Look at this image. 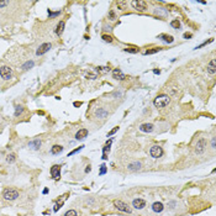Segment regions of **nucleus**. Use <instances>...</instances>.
I'll return each instance as SVG.
<instances>
[{
	"label": "nucleus",
	"instance_id": "nucleus-1",
	"mask_svg": "<svg viewBox=\"0 0 216 216\" xmlns=\"http://www.w3.org/2000/svg\"><path fill=\"white\" fill-rule=\"evenodd\" d=\"M19 192L14 188H7L3 192V198L7 201H12V200H16L19 198Z\"/></svg>",
	"mask_w": 216,
	"mask_h": 216
},
{
	"label": "nucleus",
	"instance_id": "nucleus-2",
	"mask_svg": "<svg viewBox=\"0 0 216 216\" xmlns=\"http://www.w3.org/2000/svg\"><path fill=\"white\" fill-rule=\"evenodd\" d=\"M169 103H171V98L165 94L158 95V97L153 100V104H155L156 107H164V106H167Z\"/></svg>",
	"mask_w": 216,
	"mask_h": 216
},
{
	"label": "nucleus",
	"instance_id": "nucleus-3",
	"mask_svg": "<svg viewBox=\"0 0 216 216\" xmlns=\"http://www.w3.org/2000/svg\"><path fill=\"white\" fill-rule=\"evenodd\" d=\"M0 77H1L4 80H10L12 78L11 68L7 67V65H3V67H0Z\"/></svg>",
	"mask_w": 216,
	"mask_h": 216
},
{
	"label": "nucleus",
	"instance_id": "nucleus-4",
	"mask_svg": "<svg viewBox=\"0 0 216 216\" xmlns=\"http://www.w3.org/2000/svg\"><path fill=\"white\" fill-rule=\"evenodd\" d=\"M115 207L119 211H122V213H127V214H131V207L128 206L126 203H124L121 200H115L114 203Z\"/></svg>",
	"mask_w": 216,
	"mask_h": 216
},
{
	"label": "nucleus",
	"instance_id": "nucleus-5",
	"mask_svg": "<svg viewBox=\"0 0 216 216\" xmlns=\"http://www.w3.org/2000/svg\"><path fill=\"white\" fill-rule=\"evenodd\" d=\"M149 155H151V157H153V158H159V157L163 156V149L159 146H153L149 149Z\"/></svg>",
	"mask_w": 216,
	"mask_h": 216
},
{
	"label": "nucleus",
	"instance_id": "nucleus-6",
	"mask_svg": "<svg viewBox=\"0 0 216 216\" xmlns=\"http://www.w3.org/2000/svg\"><path fill=\"white\" fill-rule=\"evenodd\" d=\"M205 148H206V140L205 138H200L198 141L196 146H195V152H196L198 155H201V153L205 151Z\"/></svg>",
	"mask_w": 216,
	"mask_h": 216
},
{
	"label": "nucleus",
	"instance_id": "nucleus-7",
	"mask_svg": "<svg viewBox=\"0 0 216 216\" xmlns=\"http://www.w3.org/2000/svg\"><path fill=\"white\" fill-rule=\"evenodd\" d=\"M131 5L134 6V9L136 10H140V11H143V10H146L147 9V4L146 1H142V0H134V1H131Z\"/></svg>",
	"mask_w": 216,
	"mask_h": 216
},
{
	"label": "nucleus",
	"instance_id": "nucleus-8",
	"mask_svg": "<svg viewBox=\"0 0 216 216\" xmlns=\"http://www.w3.org/2000/svg\"><path fill=\"white\" fill-rule=\"evenodd\" d=\"M51 48H52V45L51 43H42L38 48H37L36 55L37 56H42V55H45V53H47Z\"/></svg>",
	"mask_w": 216,
	"mask_h": 216
},
{
	"label": "nucleus",
	"instance_id": "nucleus-9",
	"mask_svg": "<svg viewBox=\"0 0 216 216\" xmlns=\"http://www.w3.org/2000/svg\"><path fill=\"white\" fill-rule=\"evenodd\" d=\"M51 177L55 180L59 179V178H61V165H58V164L52 165V168H51Z\"/></svg>",
	"mask_w": 216,
	"mask_h": 216
},
{
	"label": "nucleus",
	"instance_id": "nucleus-10",
	"mask_svg": "<svg viewBox=\"0 0 216 216\" xmlns=\"http://www.w3.org/2000/svg\"><path fill=\"white\" fill-rule=\"evenodd\" d=\"M132 206H134L135 209H137V210H142L143 207L146 206V201H144L143 199H140V198L134 199V201H132Z\"/></svg>",
	"mask_w": 216,
	"mask_h": 216
},
{
	"label": "nucleus",
	"instance_id": "nucleus-11",
	"mask_svg": "<svg viewBox=\"0 0 216 216\" xmlns=\"http://www.w3.org/2000/svg\"><path fill=\"white\" fill-rule=\"evenodd\" d=\"M113 78L116 80H124L126 78V76L121 72V69H119V68H116L113 70Z\"/></svg>",
	"mask_w": 216,
	"mask_h": 216
},
{
	"label": "nucleus",
	"instance_id": "nucleus-12",
	"mask_svg": "<svg viewBox=\"0 0 216 216\" xmlns=\"http://www.w3.org/2000/svg\"><path fill=\"white\" fill-rule=\"evenodd\" d=\"M41 144H42V142H41V140L38 138H35L28 142V147H30L31 149H35V151H37V149H40Z\"/></svg>",
	"mask_w": 216,
	"mask_h": 216
},
{
	"label": "nucleus",
	"instance_id": "nucleus-13",
	"mask_svg": "<svg viewBox=\"0 0 216 216\" xmlns=\"http://www.w3.org/2000/svg\"><path fill=\"white\" fill-rule=\"evenodd\" d=\"M86 136H88V130H86V128H80L76 134V140H78V141L84 140Z\"/></svg>",
	"mask_w": 216,
	"mask_h": 216
},
{
	"label": "nucleus",
	"instance_id": "nucleus-14",
	"mask_svg": "<svg viewBox=\"0 0 216 216\" xmlns=\"http://www.w3.org/2000/svg\"><path fill=\"white\" fill-rule=\"evenodd\" d=\"M215 64H216V61H215V59H211V61L209 62V64H207V68H206V70H207V73H209V74H215V73H216V67H215Z\"/></svg>",
	"mask_w": 216,
	"mask_h": 216
},
{
	"label": "nucleus",
	"instance_id": "nucleus-15",
	"mask_svg": "<svg viewBox=\"0 0 216 216\" xmlns=\"http://www.w3.org/2000/svg\"><path fill=\"white\" fill-rule=\"evenodd\" d=\"M152 210L155 211V213L159 214V213H162V211L164 210V206H163V204H162V203H159V201H156L155 204L152 205Z\"/></svg>",
	"mask_w": 216,
	"mask_h": 216
},
{
	"label": "nucleus",
	"instance_id": "nucleus-16",
	"mask_svg": "<svg viewBox=\"0 0 216 216\" xmlns=\"http://www.w3.org/2000/svg\"><path fill=\"white\" fill-rule=\"evenodd\" d=\"M140 131L142 132H152L153 131V125L152 124H142L140 126Z\"/></svg>",
	"mask_w": 216,
	"mask_h": 216
},
{
	"label": "nucleus",
	"instance_id": "nucleus-17",
	"mask_svg": "<svg viewBox=\"0 0 216 216\" xmlns=\"http://www.w3.org/2000/svg\"><path fill=\"white\" fill-rule=\"evenodd\" d=\"M64 26H65V24L64 21H59L57 24V26H56V34L58 36H61L62 34H63V31H64Z\"/></svg>",
	"mask_w": 216,
	"mask_h": 216
},
{
	"label": "nucleus",
	"instance_id": "nucleus-18",
	"mask_svg": "<svg viewBox=\"0 0 216 216\" xmlns=\"http://www.w3.org/2000/svg\"><path fill=\"white\" fill-rule=\"evenodd\" d=\"M128 171L131 172H136V171H140L141 169V163L140 162H134V163H130L128 164Z\"/></svg>",
	"mask_w": 216,
	"mask_h": 216
},
{
	"label": "nucleus",
	"instance_id": "nucleus-19",
	"mask_svg": "<svg viewBox=\"0 0 216 216\" xmlns=\"http://www.w3.org/2000/svg\"><path fill=\"white\" fill-rule=\"evenodd\" d=\"M95 115H97L98 117H100V119H105L107 116V111L105 109H103V107H99V109L95 111Z\"/></svg>",
	"mask_w": 216,
	"mask_h": 216
},
{
	"label": "nucleus",
	"instance_id": "nucleus-20",
	"mask_svg": "<svg viewBox=\"0 0 216 216\" xmlns=\"http://www.w3.org/2000/svg\"><path fill=\"white\" fill-rule=\"evenodd\" d=\"M158 38H161L162 41H164V42H167V43H172L173 41H174V38L171 36V35H165V34H162V35H159L158 36Z\"/></svg>",
	"mask_w": 216,
	"mask_h": 216
},
{
	"label": "nucleus",
	"instance_id": "nucleus-21",
	"mask_svg": "<svg viewBox=\"0 0 216 216\" xmlns=\"http://www.w3.org/2000/svg\"><path fill=\"white\" fill-rule=\"evenodd\" d=\"M62 151H63V147L59 146V144H55V146L51 148V155H59Z\"/></svg>",
	"mask_w": 216,
	"mask_h": 216
},
{
	"label": "nucleus",
	"instance_id": "nucleus-22",
	"mask_svg": "<svg viewBox=\"0 0 216 216\" xmlns=\"http://www.w3.org/2000/svg\"><path fill=\"white\" fill-rule=\"evenodd\" d=\"M34 65H35V62L34 61H27L26 62V63H24L22 64V70H28V69H31L32 67H34Z\"/></svg>",
	"mask_w": 216,
	"mask_h": 216
},
{
	"label": "nucleus",
	"instance_id": "nucleus-23",
	"mask_svg": "<svg viewBox=\"0 0 216 216\" xmlns=\"http://www.w3.org/2000/svg\"><path fill=\"white\" fill-rule=\"evenodd\" d=\"M24 114V107L21 105H16L15 106V116H20Z\"/></svg>",
	"mask_w": 216,
	"mask_h": 216
},
{
	"label": "nucleus",
	"instance_id": "nucleus-24",
	"mask_svg": "<svg viewBox=\"0 0 216 216\" xmlns=\"http://www.w3.org/2000/svg\"><path fill=\"white\" fill-rule=\"evenodd\" d=\"M15 159H16V156L14 155V153H10V155L6 156V162H7V163H14Z\"/></svg>",
	"mask_w": 216,
	"mask_h": 216
},
{
	"label": "nucleus",
	"instance_id": "nucleus-25",
	"mask_svg": "<svg viewBox=\"0 0 216 216\" xmlns=\"http://www.w3.org/2000/svg\"><path fill=\"white\" fill-rule=\"evenodd\" d=\"M161 51V48H153V49H147L146 52L143 53L144 56H148V55H153V53H157V52H159Z\"/></svg>",
	"mask_w": 216,
	"mask_h": 216
},
{
	"label": "nucleus",
	"instance_id": "nucleus-26",
	"mask_svg": "<svg viewBox=\"0 0 216 216\" xmlns=\"http://www.w3.org/2000/svg\"><path fill=\"white\" fill-rule=\"evenodd\" d=\"M171 26H172L173 28H177V30H178V28L180 27V22H179V20H178V19L173 20V21L171 22Z\"/></svg>",
	"mask_w": 216,
	"mask_h": 216
},
{
	"label": "nucleus",
	"instance_id": "nucleus-27",
	"mask_svg": "<svg viewBox=\"0 0 216 216\" xmlns=\"http://www.w3.org/2000/svg\"><path fill=\"white\" fill-rule=\"evenodd\" d=\"M106 172H107L106 165L105 164H101L100 165V172H99V176H104V174H106Z\"/></svg>",
	"mask_w": 216,
	"mask_h": 216
},
{
	"label": "nucleus",
	"instance_id": "nucleus-28",
	"mask_svg": "<svg viewBox=\"0 0 216 216\" xmlns=\"http://www.w3.org/2000/svg\"><path fill=\"white\" fill-rule=\"evenodd\" d=\"M101 38L104 40V41H105V42H113V37H111V36H109V35H103V37H101Z\"/></svg>",
	"mask_w": 216,
	"mask_h": 216
},
{
	"label": "nucleus",
	"instance_id": "nucleus-29",
	"mask_svg": "<svg viewBox=\"0 0 216 216\" xmlns=\"http://www.w3.org/2000/svg\"><path fill=\"white\" fill-rule=\"evenodd\" d=\"M64 216H78V214L76 210H68L67 213L64 214Z\"/></svg>",
	"mask_w": 216,
	"mask_h": 216
},
{
	"label": "nucleus",
	"instance_id": "nucleus-30",
	"mask_svg": "<svg viewBox=\"0 0 216 216\" xmlns=\"http://www.w3.org/2000/svg\"><path fill=\"white\" fill-rule=\"evenodd\" d=\"M61 14V11H56V12H53V11H51V10H49L48 9V15H49V18H56V16H58V15H59Z\"/></svg>",
	"mask_w": 216,
	"mask_h": 216
},
{
	"label": "nucleus",
	"instance_id": "nucleus-31",
	"mask_svg": "<svg viewBox=\"0 0 216 216\" xmlns=\"http://www.w3.org/2000/svg\"><path fill=\"white\" fill-rule=\"evenodd\" d=\"M125 52H128V53H137V52H138V49L134 48V47H130V48H125Z\"/></svg>",
	"mask_w": 216,
	"mask_h": 216
},
{
	"label": "nucleus",
	"instance_id": "nucleus-32",
	"mask_svg": "<svg viewBox=\"0 0 216 216\" xmlns=\"http://www.w3.org/2000/svg\"><path fill=\"white\" fill-rule=\"evenodd\" d=\"M119 131V126H116V127H114L113 128V130H111L110 132H109V134H107V137H110V136H113L114 134H116V132H117Z\"/></svg>",
	"mask_w": 216,
	"mask_h": 216
},
{
	"label": "nucleus",
	"instance_id": "nucleus-33",
	"mask_svg": "<svg viewBox=\"0 0 216 216\" xmlns=\"http://www.w3.org/2000/svg\"><path fill=\"white\" fill-rule=\"evenodd\" d=\"M82 149H83V146H82V147H79V148H76V149H74V151H72V152H70V153H69V155H68V157H70V156H73V155H76V153H77V152H79V151H82Z\"/></svg>",
	"mask_w": 216,
	"mask_h": 216
},
{
	"label": "nucleus",
	"instance_id": "nucleus-34",
	"mask_svg": "<svg viewBox=\"0 0 216 216\" xmlns=\"http://www.w3.org/2000/svg\"><path fill=\"white\" fill-rule=\"evenodd\" d=\"M62 205H63V200H62L61 203H58V204H56V206H55V209H53V211H58L62 207Z\"/></svg>",
	"mask_w": 216,
	"mask_h": 216
},
{
	"label": "nucleus",
	"instance_id": "nucleus-35",
	"mask_svg": "<svg viewBox=\"0 0 216 216\" xmlns=\"http://www.w3.org/2000/svg\"><path fill=\"white\" fill-rule=\"evenodd\" d=\"M97 70H98V72H107V70H110V68H107V67H98Z\"/></svg>",
	"mask_w": 216,
	"mask_h": 216
},
{
	"label": "nucleus",
	"instance_id": "nucleus-36",
	"mask_svg": "<svg viewBox=\"0 0 216 216\" xmlns=\"http://www.w3.org/2000/svg\"><path fill=\"white\" fill-rule=\"evenodd\" d=\"M210 42H213V38H211V40H209V41H205V42H203L200 46H198V47L196 48H201V47H204V46H206L207 43H210Z\"/></svg>",
	"mask_w": 216,
	"mask_h": 216
},
{
	"label": "nucleus",
	"instance_id": "nucleus-37",
	"mask_svg": "<svg viewBox=\"0 0 216 216\" xmlns=\"http://www.w3.org/2000/svg\"><path fill=\"white\" fill-rule=\"evenodd\" d=\"M125 5H126L125 1H117V6L121 7V9H125Z\"/></svg>",
	"mask_w": 216,
	"mask_h": 216
},
{
	"label": "nucleus",
	"instance_id": "nucleus-38",
	"mask_svg": "<svg viewBox=\"0 0 216 216\" xmlns=\"http://www.w3.org/2000/svg\"><path fill=\"white\" fill-rule=\"evenodd\" d=\"M109 18H110V20H115L116 19V15H115L114 11H110L109 12Z\"/></svg>",
	"mask_w": 216,
	"mask_h": 216
},
{
	"label": "nucleus",
	"instance_id": "nucleus-39",
	"mask_svg": "<svg viewBox=\"0 0 216 216\" xmlns=\"http://www.w3.org/2000/svg\"><path fill=\"white\" fill-rule=\"evenodd\" d=\"M7 4H9V1H6V0H1V1H0V7H4V6H6Z\"/></svg>",
	"mask_w": 216,
	"mask_h": 216
},
{
	"label": "nucleus",
	"instance_id": "nucleus-40",
	"mask_svg": "<svg viewBox=\"0 0 216 216\" xmlns=\"http://www.w3.org/2000/svg\"><path fill=\"white\" fill-rule=\"evenodd\" d=\"M86 78H89V79H95V78H97V74L89 73V74H86Z\"/></svg>",
	"mask_w": 216,
	"mask_h": 216
},
{
	"label": "nucleus",
	"instance_id": "nucleus-41",
	"mask_svg": "<svg viewBox=\"0 0 216 216\" xmlns=\"http://www.w3.org/2000/svg\"><path fill=\"white\" fill-rule=\"evenodd\" d=\"M192 34H188V32H186V34H184V38H186V40H188V38H192Z\"/></svg>",
	"mask_w": 216,
	"mask_h": 216
},
{
	"label": "nucleus",
	"instance_id": "nucleus-42",
	"mask_svg": "<svg viewBox=\"0 0 216 216\" xmlns=\"http://www.w3.org/2000/svg\"><path fill=\"white\" fill-rule=\"evenodd\" d=\"M91 171V167H90V165H88V167H86V169H85V173H89Z\"/></svg>",
	"mask_w": 216,
	"mask_h": 216
},
{
	"label": "nucleus",
	"instance_id": "nucleus-43",
	"mask_svg": "<svg viewBox=\"0 0 216 216\" xmlns=\"http://www.w3.org/2000/svg\"><path fill=\"white\" fill-rule=\"evenodd\" d=\"M211 144H213V148H215L216 147V142H215V137L213 138V142H211Z\"/></svg>",
	"mask_w": 216,
	"mask_h": 216
},
{
	"label": "nucleus",
	"instance_id": "nucleus-44",
	"mask_svg": "<svg viewBox=\"0 0 216 216\" xmlns=\"http://www.w3.org/2000/svg\"><path fill=\"white\" fill-rule=\"evenodd\" d=\"M153 73H155V74H159L161 70H159V69H155V70H153Z\"/></svg>",
	"mask_w": 216,
	"mask_h": 216
},
{
	"label": "nucleus",
	"instance_id": "nucleus-45",
	"mask_svg": "<svg viewBox=\"0 0 216 216\" xmlns=\"http://www.w3.org/2000/svg\"><path fill=\"white\" fill-rule=\"evenodd\" d=\"M47 193H48V189H47V188L43 189V194H47Z\"/></svg>",
	"mask_w": 216,
	"mask_h": 216
}]
</instances>
